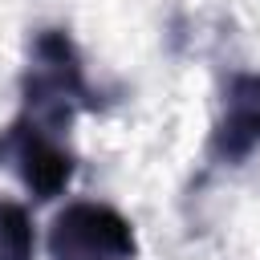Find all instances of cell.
<instances>
[{"mask_svg": "<svg viewBox=\"0 0 260 260\" xmlns=\"http://www.w3.org/2000/svg\"><path fill=\"white\" fill-rule=\"evenodd\" d=\"M102 110V89L89 81L77 41L65 28H37L28 37V65L20 73L16 122L53 138H69L77 114Z\"/></svg>", "mask_w": 260, "mask_h": 260, "instance_id": "obj_1", "label": "cell"}, {"mask_svg": "<svg viewBox=\"0 0 260 260\" xmlns=\"http://www.w3.org/2000/svg\"><path fill=\"white\" fill-rule=\"evenodd\" d=\"M49 256L53 260H134L138 240L122 211H114L110 203L77 199L53 215Z\"/></svg>", "mask_w": 260, "mask_h": 260, "instance_id": "obj_2", "label": "cell"}, {"mask_svg": "<svg viewBox=\"0 0 260 260\" xmlns=\"http://www.w3.org/2000/svg\"><path fill=\"white\" fill-rule=\"evenodd\" d=\"M0 167H8L28 187L32 199H53L69 187V179L77 171V154H73L69 138L28 130L12 118L0 130Z\"/></svg>", "mask_w": 260, "mask_h": 260, "instance_id": "obj_3", "label": "cell"}, {"mask_svg": "<svg viewBox=\"0 0 260 260\" xmlns=\"http://www.w3.org/2000/svg\"><path fill=\"white\" fill-rule=\"evenodd\" d=\"M260 146V73H236L223 89V110L207 138V158L240 167Z\"/></svg>", "mask_w": 260, "mask_h": 260, "instance_id": "obj_4", "label": "cell"}, {"mask_svg": "<svg viewBox=\"0 0 260 260\" xmlns=\"http://www.w3.org/2000/svg\"><path fill=\"white\" fill-rule=\"evenodd\" d=\"M32 252H37V232L28 211L12 199H0V260H32Z\"/></svg>", "mask_w": 260, "mask_h": 260, "instance_id": "obj_5", "label": "cell"}]
</instances>
